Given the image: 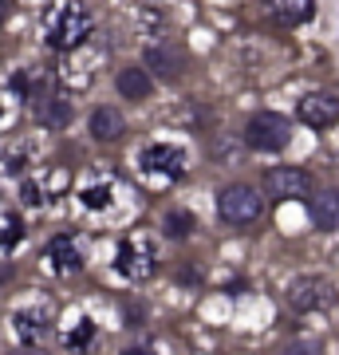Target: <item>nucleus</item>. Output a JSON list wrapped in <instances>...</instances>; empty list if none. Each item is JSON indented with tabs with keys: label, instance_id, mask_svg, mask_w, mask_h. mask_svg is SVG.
Masks as SVG:
<instances>
[{
	"label": "nucleus",
	"instance_id": "14",
	"mask_svg": "<svg viewBox=\"0 0 339 355\" xmlns=\"http://www.w3.org/2000/svg\"><path fill=\"white\" fill-rule=\"evenodd\" d=\"M114 87H119V95H123V99H146V95H150L154 91V79H150V71H146V67H123V71H119V79H114Z\"/></svg>",
	"mask_w": 339,
	"mask_h": 355
},
{
	"label": "nucleus",
	"instance_id": "25",
	"mask_svg": "<svg viewBox=\"0 0 339 355\" xmlns=\"http://www.w3.org/2000/svg\"><path fill=\"white\" fill-rule=\"evenodd\" d=\"M16 355H36V352H16Z\"/></svg>",
	"mask_w": 339,
	"mask_h": 355
},
{
	"label": "nucleus",
	"instance_id": "22",
	"mask_svg": "<svg viewBox=\"0 0 339 355\" xmlns=\"http://www.w3.org/2000/svg\"><path fill=\"white\" fill-rule=\"evenodd\" d=\"M24 202H28V205H40V202H44V198H40V186H32V182H28V186H24Z\"/></svg>",
	"mask_w": 339,
	"mask_h": 355
},
{
	"label": "nucleus",
	"instance_id": "2",
	"mask_svg": "<svg viewBox=\"0 0 339 355\" xmlns=\"http://www.w3.org/2000/svg\"><path fill=\"white\" fill-rule=\"evenodd\" d=\"M288 139H292V123L277 111H261L245 123V146H249V150L277 154V150L288 146Z\"/></svg>",
	"mask_w": 339,
	"mask_h": 355
},
{
	"label": "nucleus",
	"instance_id": "8",
	"mask_svg": "<svg viewBox=\"0 0 339 355\" xmlns=\"http://www.w3.org/2000/svg\"><path fill=\"white\" fill-rule=\"evenodd\" d=\"M142 67H146L150 76L170 83V79H177L186 71V51L177 48V44H170V40H154V44H146V51H142Z\"/></svg>",
	"mask_w": 339,
	"mask_h": 355
},
{
	"label": "nucleus",
	"instance_id": "12",
	"mask_svg": "<svg viewBox=\"0 0 339 355\" xmlns=\"http://www.w3.org/2000/svg\"><path fill=\"white\" fill-rule=\"evenodd\" d=\"M308 217H312L315 229L336 233L339 229V190H315L308 198Z\"/></svg>",
	"mask_w": 339,
	"mask_h": 355
},
{
	"label": "nucleus",
	"instance_id": "4",
	"mask_svg": "<svg viewBox=\"0 0 339 355\" xmlns=\"http://www.w3.org/2000/svg\"><path fill=\"white\" fill-rule=\"evenodd\" d=\"M114 268H119V272H123L126 280H146V277H154V268H158V253H154V241H150V237H142V233L126 237V241L119 245Z\"/></svg>",
	"mask_w": 339,
	"mask_h": 355
},
{
	"label": "nucleus",
	"instance_id": "3",
	"mask_svg": "<svg viewBox=\"0 0 339 355\" xmlns=\"http://www.w3.org/2000/svg\"><path fill=\"white\" fill-rule=\"evenodd\" d=\"M217 214H221L225 225H249V221L261 217V193L245 182H233L217 193Z\"/></svg>",
	"mask_w": 339,
	"mask_h": 355
},
{
	"label": "nucleus",
	"instance_id": "1",
	"mask_svg": "<svg viewBox=\"0 0 339 355\" xmlns=\"http://www.w3.org/2000/svg\"><path fill=\"white\" fill-rule=\"evenodd\" d=\"M91 32H95V20H91V12L83 4H76V0H60L48 12V20H44V44L51 51L83 48L91 40Z\"/></svg>",
	"mask_w": 339,
	"mask_h": 355
},
{
	"label": "nucleus",
	"instance_id": "17",
	"mask_svg": "<svg viewBox=\"0 0 339 355\" xmlns=\"http://www.w3.org/2000/svg\"><path fill=\"white\" fill-rule=\"evenodd\" d=\"M24 241V221L12 214V209H0V253L12 249V245Z\"/></svg>",
	"mask_w": 339,
	"mask_h": 355
},
{
	"label": "nucleus",
	"instance_id": "6",
	"mask_svg": "<svg viewBox=\"0 0 339 355\" xmlns=\"http://www.w3.org/2000/svg\"><path fill=\"white\" fill-rule=\"evenodd\" d=\"M312 190V174L304 166H272L264 174V193L272 202H292V198H304Z\"/></svg>",
	"mask_w": 339,
	"mask_h": 355
},
{
	"label": "nucleus",
	"instance_id": "21",
	"mask_svg": "<svg viewBox=\"0 0 339 355\" xmlns=\"http://www.w3.org/2000/svg\"><path fill=\"white\" fill-rule=\"evenodd\" d=\"M280 355H324V347H320L315 340H296V343H288Z\"/></svg>",
	"mask_w": 339,
	"mask_h": 355
},
{
	"label": "nucleus",
	"instance_id": "16",
	"mask_svg": "<svg viewBox=\"0 0 339 355\" xmlns=\"http://www.w3.org/2000/svg\"><path fill=\"white\" fill-rule=\"evenodd\" d=\"M36 103H40V107H36V119L44 123V127L63 130L67 123H71V103H67V99L51 95V99H36Z\"/></svg>",
	"mask_w": 339,
	"mask_h": 355
},
{
	"label": "nucleus",
	"instance_id": "24",
	"mask_svg": "<svg viewBox=\"0 0 339 355\" xmlns=\"http://www.w3.org/2000/svg\"><path fill=\"white\" fill-rule=\"evenodd\" d=\"M4 16H8V0H0V20H4Z\"/></svg>",
	"mask_w": 339,
	"mask_h": 355
},
{
	"label": "nucleus",
	"instance_id": "20",
	"mask_svg": "<svg viewBox=\"0 0 339 355\" xmlns=\"http://www.w3.org/2000/svg\"><path fill=\"white\" fill-rule=\"evenodd\" d=\"M111 182H107V186H87V190L79 193V198H83V205H87V209H107V205H111Z\"/></svg>",
	"mask_w": 339,
	"mask_h": 355
},
{
	"label": "nucleus",
	"instance_id": "7",
	"mask_svg": "<svg viewBox=\"0 0 339 355\" xmlns=\"http://www.w3.org/2000/svg\"><path fill=\"white\" fill-rule=\"evenodd\" d=\"M139 166L154 178H182L186 174V150L170 142H150L139 150Z\"/></svg>",
	"mask_w": 339,
	"mask_h": 355
},
{
	"label": "nucleus",
	"instance_id": "10",
	"mask_svg": "<svg viewBox=\"0 0 339 355\" xmlns=\"http://www.w3.org/2000/svg\"><path fill=\"white\" fill-rule=\"evenodd\" d=\"M12 331L16 340L24 343V347H36L51 336V316L44 308H16L12 312Z\"/></svg>",
	"mask_w": 339,
	"mask_h": 355
},
{
	"label": "nucleus",
	"instance_id": "23",
	"mask_svg": "<svg viewBox=\"0 0 339 355\" xmlns=\"http://www.w3.org/2000/svg\"><path fill=\"white\" fill-rule=\"evenodd\" d=\"M123 355H154V352H150V347H126Z\"/></svg>",
	"mask_w": 339,
	"mask_h": 355
},
{
	"label": "nucleus",
	"instance_id": "11",
	"mask_svg": "<svg viewBox=\"0 0 339 355\" xmlns=\"http://www.w3.org/2000/svg\"><path fill=\"white\" fill-rule=\"evenodd\" d=\"M44 261H48L55 272H63V277L83 268V253H79V245H76L71 233H55V237L44 245Z\"/></svg>",
	"mask_w": 339,
	"mask_h": 355
},
{
	"label": "nucleus",
	"instance_id": "18",
	"mask_svg": "<svg viewBox=\"0 0 339 355\" xmlns=\"http://www.w3.org/2000/svg\"><path fill=\"white\" fill-rule=\"evenodd\" d=\"M162 225H166V237H174V241H186L189 233H193V217H189L186 209H170Z\"/></svg>",
	"mask_w": 339,
	"mask_h": 355
},
{
	"label": "nucleus",
	"instance_id": "9",
	"mask_svg": "<svg viewBox=\"0 0 339 355\" xmlns=\"http://www.w3.org/2000/svg\"><path fill=\"white\" fill-rule=\"evenodd\" d=\"M296 119H300L304 127L327 130L339 119V99L327 95V91H312V95H304V99L296 103Z\"/></svg>",
	"mask_w": 339,
	"mask_h": 355
},
{
	"label": "nucleus",
	"instance_id": "19",
	"mask_svg": "<svg viewBox=\"0 0 339 355\" xmlns=\"http://www.w3.org/2000/svg\"><path fill=\"white\" fill-rule=\"evenodd\" d=\"M91 336H95V324H91V320H76V328L63 336V343H67L71 352H83V347L91 343Z\"/></svg>",
	"mask_w": 339,
	"mask_h": 355
},
{
	"label": "nucleus",
	"instance_id": "15",
	"mask_svg": "<svg viewBox=\"0 0 339 355\" xmlns=\"http://www.w3.org/2000/svg\"><path fill=\"white\" fill-rule=\"evenodd\" d=\"M123 130H126V119L119 114V107H99V111H91V135L99 142L123 139Z\"/></svg>",
	"mask_w": 339,
	"mask_h": 355
},
{
	"label": "nucleus",
	"instance_id": "5",
	"mask_svg": "<svg viewBox=\"0 0 339 355\" xmlns=\"http://www.w3.org/2000/svg\"><path fill=\"white\" fill-rule=\"evenodd\" d=\"M336 300V288H331V280L327 277H315V272H308V277H296L288 284V308L292 312H320V308H327Z\"/></svg>",
	"mask_w": 339,
	"mask_h": 355
},
{
	"label": "nucleus",
	"instance_id": "13",
	"mask_svg": "<svg viewBox=\"0 0 339 355\" xmlns=\"http://www.w3.org/2000/svg\"><path fill=\"white\" fill-rule=\"evenodd\" d=\"M264 12L272 16L277 24L296 28V24H308L315 16V0H264Z\"/></svg>",
	"mask_w": 339,
	"mask_h": 355
}]
</instances>
